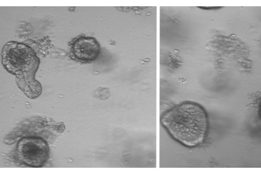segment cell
<instances>
[{
	"mask_svg": "<svg viewBox=\"0 0 261 174\" xmlns=\"http://www.w3.org/2000/svg\"><path fill=\"white\" fill-rule=\"evenodd\" d=\"M161 123L170 135L188 147L202 144L208 129L207 115L204 108L192 102H183L166 111Z\"/></svg>",
	"mask_w": 261,
	"mask_h": 174,
	"instance_id": "cell-1",
	"label": "cell"
},
{
	"mask_svg": "<svg viewBox=\"0 0 261 174\" xmlns=\"http://www.w3.org/2000/svg\"><path fill=\"white\" fill-rule=\"evenodd\" d=\"M2 62L5 68L16 77L18 88L28 97L40 96L41 86L35 80L40 60L31 47L17 41L8 42L3 50Z\"/></svg>",
	"mask_w": 261,
	"mask_h": 174,
	"instance_id": "cell-2",
	"label": "cell"
},
{
	"mask_svg": "<svg viewBox=\"0 0 261 174\" xmlns=\"http://www.w3.org/2000/svg\"><path fill=\"white\" fill-rule=\"evenodd\" d=\"M18 160L31 167H41L47 162L50 148L47 141L39 137H28L20 139L16 146Z\"/></svg>",
	"mask_w": 261,
	"mask_h": 174,
	"instance_id": "cell-3",
	"label": "cell"
},
{
	"mask_svg": "<svg viewBox=\"0 0 261 174\" xmlns=\"http://www.w3.org/2000/svg\"><path fill=\"white\" fill-rule=\"evenodd\" d=\"M70 49L73 60L82 63H89L97 59L101 52V46L95 38L81 35L72 40Z\"/></svg>",
	"mask_w": 261,
	"mask_h": 174,
	"instance_id": "cell-4",
	"label": "cell"
}]
</instances>
